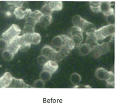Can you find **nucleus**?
Listing matches in <instances>:
<instances>
[{"instance_id": "15", "label": "nucleus", "mask_w": 130, "mask_h": 106, "mask_svg": "<svg viewBox=\"0 0 130 106\" xmlns=\"http://www.w3.org/2000/svg\"><path fill=\"white\" fill-rule=\"evenodd\" d=\"M52 20L51 14H43L38 23L42 27H47L51 23Z\"/></svg>"}, {"instance_id": "3", "label": "nucleus", "mask_w": 130, "mask_h": 106, "mask_svg": "<svg viewBox=\"0 0 130 106\" xmlns=\"http://www.w3.org/2000/svg\"><path fill=\"white\" fill-rule=\"evenodd\" d=\"M21 32V30L18 25L13 24L6 31L3 33L1 38L9 43L16 37L19 36Z\"/></svg>"}, {"instance_id": "30", "label": "nucleus", "mask_w": 130, "mask_h": 106, "mask_svg": "<svg viewBox=\"0 0 130 106\" xmlns=\"http://www.w3.org/2000/svg\"><path fill=\"white\" fill-rule=\"evenodd\" d=\"M99 46L100 47V48L102 51L103 55L106 54L110 51L109 47L108 46V43L107 42H102L101 44H99Z\"/></svg>"}, {"instance_id": "34", "label": "nucleus", "mask_w": 130, "mask_h": 106, "mask_svg": "<svg viewBox=\"0 0 130 106\" xmlns=\"http://www.w3.org/2000/svg\"><path fill=\"white\" fill-rule=\"evenodd\" d=\"M44 82L41 79L36 80L33 83V87L35 88H43L44 87Z\"/></svg>"}, {"instance_id": "14", "label": "nucleus", "mask_w": 130, "mask_h": 106, "mask_svg": "<svg viewBox=\"0 0 130 106\" xmlns=\"http://www.w3.org/2000/svg\"><path fill=\"white\" fill-rule=\"evenodd\" d=\"M98 40L97 38L96 37V35L94 33L91 34L87 35V37L86 39V43L89 44L92 49H93V48L96 46L99 45L98 43Z\"/></svg>"}, {"instance_id": "33", "label": "nucleus", "mask_w": 130, "mask_h": 106, "mask_svg": "<svg viewBox=\"0 0 130 106\" xmlns=\"http://www.w3.org/2000/svg\"><path fill=\"white\" fill-rule=\"evenodd\" d=\"M23 2L22 1H7V4L9 5H12L15 8L19 7H22V5H23Z\"/></svg>"}, {"instance_id": "27", "label": "nucleus", "mask_w": 130, "mask_h": 106, "mask_svg": "<svg viewBox=\"0 0 130 106\" xmlns=\"http://www.w3.org/2000/svg\"><path fill=\"white\" fill-rule=\"evenodd\" d=\"M65 57V55H64L60 51H56L54 54V55L52 58L51 60H54L56 62H60L63 60Z\"/></svg>"}, {"instance_id": "17", "label": "nucleus", "mask_w": 130, "mask_h": 106, "mask_svg": "<svg viewBox=\"0 0 130 106\" xmlns=\"http://www.w3.org/2000/svg\"><path fill=\"white\" fill-rule=\"evenodd\" d=\"M86 21L79 15H75L72 19V23L74 26L79 27L81 29Z\"/></svg>"}, {"instance_id": "4", "label": "nucleus", "mask_w": 130, "mask_h": 106, "mask_svg": "<svg viewBox=\"0 0 130 106\" xmlns=\"http://www.w3.org/2000/svg\"><path fill=\"white\" fill-rule=\"evenodd\" d=\"M68 34L74 42L75 46H79L83 41L84 37L82 29L76 26H73L68 30Z\"/></svg>"}, {"instance_id": "20", "label": "nucleus", "mask_w": 130, "mask_h": 106, "mask_svg": "<svg viewBox=\"0 0 130 106\" xmlns=\"http://www.w3.org/2000/svg\"><path fill=\"white\" fill-rule=\"evenodd\" d=\"M63 46H65L66 48H67L70 51L73 50L74 48L76 46L74 42L72 40V39L66 35H65L64 44Z\"/></svg>"}, {"instance_id": "5", "label": "nucleus", "mask_w": 130, "mask_h": 106, "mask_svg": "<svg viewBox=\"0 0 130 106\" xmlns=\"http://www.w3.org/2000/svg\"><path fill=\"white\" fill-rule=\"evenodd\" d=\"M32 13L30 9H24L22 7L15 8L14 10V14L17 19H22L27 18Z\"/></svg>"}, {"instance_id": "28", "label": "nucleus", "mask_w": 130, "mask_h": 106, "mask_svg": "<svg viewBox=\"0 0 130 106\" xmlns=\"http://www.w3.org/2000/svg\"><path fill=\"white\" fill-rule=\"evenodd\" d=\"M43 14L42 13L41 11H39V10H36L34 12H32V13L29 16L33 19H34L35 20H36L37 21L38 23L40 19L41 18V17L42 16Z\"/></svg>"}, {"instance_id": "18", "label": "nucleus", "mask_w": 130, "mask_h": 106, "mask_svg": "<svg viewBox=\"0 0 130 106\" xmlns=\"http://www.w3.org/2000/svg\"><path fill=\"white\" fill-rule=\"evenodd\" d=\"M92 50L91 46L85 43L79 46L78 52L80 55H86L91 52Z\"/></svg>"}, {"instance_id": "7", "label": "nucleus", "mask_w": 130, "mask_h": 106, "mask_svg": "<svg viewBox=\"0 0 130 106\" xmlns=\"http://www.w3.org/2000/svg\"><path fill=\"white\" fill-rule=\"evenodd\" d=\"M13 79V77L10 72H6L0 79V87L5 88L9 87L12 82Z\"/></svg>"}, {"instance_id": "29", "label": "nucleus", "mask_w": 130, "mask_h": 106, "mask_svg": "<svg viewBox=\"0 0 130 106\" xmlns=\"http://www.w3.org/2000/svg\"><path fill=\"white\" fill-rule=\"evenodd\" d=\"M52 75V74H51L50 73L46 71L43 70L40 75V79H41L44 82H47L51 78Z\"/></svg>"}, {"instance_id": "38", "label": "nucleus", "mask_w": 130, "mask_h": 106, "mask_svg": "<svg viewBox=\"0 0 130 106\" xmlns=\"http://www.w3.org/2000/svg\"><path fill=\"white\" fill-rule=\"evenodd\" d=\"M114 36H113L112 38L110 39V40L109 41V42H107L108 45L109 47L110 50V51H114V45H115V42H114Z\"/></svg>"}, {"instance_id": "23", "label": "nucleus", "mask_w": 130, "mask_h": 106, "mask_svg": "<svg viewBox=\"0 0 130 106\" xmlns=\"http://www.w3.org/2000/svg\"><path fill=\"white\" fill-rule=\"evenodd\" d=\"M82 77L77 73H73L71 75L70 77V81L72 84L77 85L80 83Z\"/></svg>"}, {"instance_id": "32", "label": "nucleus", "mask_w": 130, "mask_h": 106, "mask_svg": "<svg viewBox=\"0 0 130 106\" xmlns=\"http://www.w3.org/2000/svg\"><path fill=\"white\" fill-rule=\"evenodd\" d=\"M41 12L43 14H51L53 11L50 8L48 4L46 3L42 7Z\"/></svg>"}, {"instance_id": "41", "label": "nucleus", "mask_w": 130, "mask_h": 106, "mask_svg": "<svg viewBox=\"0 0 130 106\" xmlns=\"http://www.w3.org/2000/svg\"><path fill=\"white\" fill-rule=\"evenodd\" d=\"M109 4L111 5V6H112V5H113L115 4V2H113V1H109Z\"/></svg>"}, {"instance_id": "9", "label": "nucleus", "mask_w": 130, "mask_h": 106, "mask_svg": "<svg viewBox=\"0 0 130 106\" xmlns=\"http://www.w3.org/2000/svg\"><path fill=\"white\" fill-rule=\"evenodd\" d=\"M58 68L57 63L54 60H50L43 66V70L47 71L51 74L55 73Z\"/></svg>"}, {"instance_id": "19", "label": "nucleus", "mask_w": 130, "mask_h": 106, "mask_svg": "<svg viewBox=\"0 0 130 106\" xmlns=\"http://www.w3.org/2000/svg\"><path fill=\"white\" fill-rule=\"evenodd\" d=\"M48 4L53 11H59L63 8V3L61 1H50Z\"/></svg>"}, {"instance_id": "12", "label": "nucleus", "mask_w": 130, "mask_h": 106, "mask_svg": "<svg viewBox=\"0 0 130 106\" xmlns=\"http://www.w3.org/2000/svg\"><path fill=\"white\" fill-rule=\"evenodd\" d=\"M109 74V71L103 68H99L95 71V76L100 80L106 81L108 78Z\"/></svg>"}, {"instance_id": "40", "label": "nucleus", "mask_w": 130, "mask_h": 106, "mask_svg": "<svg viewBox=\"0 0 130 106\" xmlns=\"http://www.w3.org/2000/svg\"><path fill=\"white\" fill-rule=\"evenodd\" d=\"M74 88H91V87L89 85H76L74 86Z\"/></svg>"}, {"instance_id": "11", "label": "nucleus", "mask_w": 130, "mask_h": 106, "mask_svg": "<svg viewBox=\"0 0 130 106\" xmlns=\"http://www.w3.org/2000/svg\"><path fill=\"white\" fill-rule=\"evenodd\" d=\"M82 30L83 32H85L87 34V35L94 33L96 31L95 25L93 23L87 21H86V22L84 23V26L82 28Z\"/></svg>"}, {"instance_id": "1", "label": "nucleus", "mask_w": 130, "mask_h": 106, "mask_svg": "<svg viewBox=\"0 0 130 106\" xmlns=\"http://www.w3.org/2000/svg\"><path fill=\"white\" fill-rule=\"evenodd\" d=\"M115 33V25H108L96 30L95 32L98 41H102L107 37L114 36Z\"/></svg>"}, {"instance_id": "8", "label": "nucleus", "mask_w": 130, "mask_h": 106, "mask_svg": "<svg viewBox=\"0 0 130 106\" xmlns=\"http://www.w3.org/2000/svg\"><path fill=\"white\" fill-rule=\"evenodd\" d=\"M101 11L106 17L114 14V9L109 4V1H101Z\"/></svg>"}, {"instance_id": "35", "label": "nucleus", "mask_w": 130, "mask_h": 106, "mask_svg": "<svg viewBox=\"0 0 130 106\" xmlns=\"http://www.w3.org/2000/svg\"><path fill=\"white\" fill-rule=\"evenodd\" d=\"M106 20H107V22L109 24V25H115V19L114 14L106 17Z\"/></svg>"}, {"instance_id": "26", "label": "nucleus", "mask_w": 130, "mask_h": 106, "mask_svg": "<svg viewBox=\"0 0 130 106\" xmlns=\"http://www.w3.org/2000/svg\"><path fill=\"white\" fill-rule=\"evenodd\" d=\"M99 45L94 47L91 51L92 55L95 58H98L103 55L102 52Z\"/></svg>"}, {"instance_id": "16", "label": "nucleus", "mask_w": 130, "mask_h": 106, "mask_svg": "<svg viewBox=\"0 0 130 106\" xmlns=\"http://www.w3.org/2000/svg\"><path fill=\"white\" fill-rule=\"evenodd\" d=\"M27 87L30 86L25 83L23 80L13 78L12 82L8 87L26 88Z\"/></svg>"}, {"instance_id": "10", "label": "nucleus", "mask_w": 130, "mask_h": 106, "mask_svg": "<svg viewBox=\"0 0 130 106\" xmlns=\"http://www.w3.org/2000/svg\"><path fill=\"white\" fill-rule=\"evenodd\" d=\"M65 35L64 34H62L56 36L52 39L51 45L54 49H59L61 46H63Z\"/></svg>"}, {"instance_id": "25", "label": "nucleus", "mask_w": 130, "mask_h": 106, "mask_svg": "<svg viewBox=\"0 0 130 106\" xmlns=\"http://www.w3.org/2000/svg\"><path fill=\"white\" fill-rule=\"evenodd\" d=\"M34 29H35V26L32 25L31 24L25 23L23 30V34H25L27 33H34Z\"/></svg>"}, {"instance_id": "36", "label": "nucleus", "mask_w": 130, "mask_h": 106, "mask_svg": "<svg viewBox=\"0 0 130 106\" xmlns=\"http://www.w3.org/2000/svg\"><path fill=\"white\" fill-rule=\"evenodd\" d=\"M58 51L61 52L64 55H65V56H67L69 55L71 51L64 46H61L59 49Z\"/></svg>"}, {"instance_id": "24", "label": "nucleus", "mask_w": 130, "mask_h": 106, "mask_svg": "<svg viewBox=\"0 0 130 106\" xmlns=\"http://www.w3.org/2000/svg\"><path fill=\"white\" fill-rule=\"evenodd\" d=\"M106 81L107 82V87L114 88V75L113 72L109 71V76Z\"/></svg>"}, {"instance_id": "37", "label": "nucleus", "mask_w": 130, "mask_h": 106, "mask_svg": "<svg viewBox=\"0 0 130 106\" xmlns=\"http://www.w3.org/2000/svg\"><path fill=\"white\" fill-rule=\"evenodd\" d=\"M1 49H7V47L9 44V42L6 41L5 40L1 38Z\"/></svg>"}, {"instance_id": "21", "label": "nucleus", "mask_w": 130, "mask_h": 106, "mask_svg": "<svg viewBox=\"0 0 130 106\" xmlns=\"http://www.w3.org/2000/svg\"><path fill=\"white\" fill-rule=\"evenodd\" d=\"M101 1H91L90 2V6L91 9L94 13L101 12L100 9Z\"/></svg>"}, {"instance_id": "31", "label": "nucleus", "mask_w": 130, "mask_h": 106, "mask_svg": "<svg viewBox=\"0 0 130 106\" xmlns=\"http://www.w3.org/2000/svg\"><path fill=\"white\" fill-rule=\"evenodd\" d=\"M50 60L48 57H47L45 55H39L37 58V62L39 64L41 65H44L47 62Z\"/></svg>"}, {"instance_id": "6", "label": "nucleus", "mask_w": 130, "mask_h": 106, "mask_svg": "<svg viewBox=\"0 0 130 106\" xmlns=\"http://www.w3.org/2000/svg\"><path fill=\"white\" fill-rule=\"evenodd\" d=\"M22 46L20 42V36L16 37L11 42H10L7 49L12 53L15 54Z\"/></svg>"}, {"instance_id": "22", "label": "nucleus", "mask_w": 130, "mask_h": 106, "mask_svg": "<svg viewBox=\"0 0 130 106\" xmlns=\"http://www.w3.org/2000/svg\"><path fill=\"white\" fill-rule=\"evenodd\" d=\"M15 54L10 51L9 49H6L2 52V55L3 58L6 61H10L14 58Z\"/></svg>"}, {"instance_id": "2", "label": "nucleus", "mask_w": 130, "mask_h": 106, "mask_svg": "<svg viewBox=\"0 0 130 106\" xmlns=\"http://www.w3.org/2000/svg\"><path fill=\"white\" fill-rule=\"evenodd\" d=\"M41 41V36L38 33H27L20 36V42L22 46L28 44H38Z\"/></svg>"}, {"instance_id": "13", "label": "nucleus", "mask_w": 130, "mask_h": 106, "mask_svg": "<svg viewBox=\"0 0 130 106\" xmlns=\"http://www.w3.org/2000/svg\"><path fill=\"white\" fill-rule=\"evenodd\" d=\"M56 51L55 49L52 48L51 46L45 45L42 47L41 53L42 55L46 56L51 60L53 56Z\"/></svg>"}, {"instance_id": "39", "label": "nucleus", "mask_w": 130, "mask_h": 106, "mask_svg": "<svg viewBox=\"0 0 130 106\" xmlns=\"http://www.w3.org/2000/svg\"><path fill=\"white\" fill-rule=\"evenodd\" d=\"M30 44H28V45H26V46H21L20 50L21 51H28V50L30 48Z\"/></svg>"}]
</instances>
